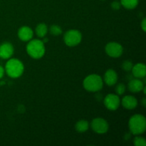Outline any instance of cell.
<instances>
[{
	"label": "cell",
	"instance_id": "7402d4cb",
	"mask_svg": "<svg viewBox=\"0 0 146 146\" xmlns=\"http://www.w3.org/2000/svg\"><path fill=\"white\" fill-rule=\"evenodd\" d=\"M121 2H119V1H113V2L111 3V7H112L113 9L114 10L120 9H121Z\"/></svg>",
	"mask_w": 146,
	"mask_h": 146
},
{
	"label": "cell",
	"instance_id": "ba28073f",
	"mask_svg": "<svg viewBox=\"0 0 146 146\" xmlns=\"http://www.w3.org/2000/svg\"><path fill=\"white\" fill-rule=\"evenodd\" d=\"M104 105L110 111H115L121 104V100L117 94H108L104 98Z\"/></svg>",
	"mask_w": 146,
	"mask_h": 146
},
{
	"label": "cell",
	"instance_id": "44dd1931",
	"mask_svg": "<svg viewBox=\"0 0 146 146\" xmlns=\"http://www.w3.org/2000/svg\"><path fill=\"white\" fill-rule=\"evenodd\" d=\"M125 86L123 84H119L115 87V93L117 95L121 96L125 93Z\"/></svg>",
	"mask_w": 146,
	"mask_h": 146
},
{
	"label": "cell",
	"instance_id": "9c48e42d",
	"mask_svg": "<svg viewBox=\"0 0 146 146\" xmlns=\"http://www.w3.org/2000/svg\"><path fill=\"white\" fill-rule=\"evenodd\" d=\"M14 54V47L9 42H4L0 45V58L8 59Z\"/></svg>",
	"mask_w": 146,
	"mask_h": 146
},
{
	"label": "cell",
	"instance_id": "52a82bcc",
	"mask_svg": "<svg viewBox=\"0 0 146 146\" xmlns=\"http://www.w3.org/2000/svg\"><path fill=\"white\" fill-rule=\"evenodd\" d=\"M105 51L110 57L118 58L122 55L123 48L119 43L112 41L106 44L105 47Z\"/></svg>",
	"mask_w": 146,
	"mask_h": 146
},
{
	"label": "cell",
	"instance_id": "8992f818",
	"mask_svg": "<svg viewBox=\"0 0 146 146\" xmlns=\"http://www.w3.org/2000/svg\"><path fill=\"white\" fill-rule=\"evenodd\" d=\"M91 125L93 131L98 134L106 133L109 129L108 122L102 118H96L93 120Z\"/></svg>",
	"mask_w": 146,
	"mask_h": 146
},
{
	"label": "cell",
	"instance_id": "8fae6325",
	"mask_svg": "<svg viewBox=\"0 0 146 146\" xmlns=\"http://www.w3.org/2000/svg\"><path fill=\"white\" fill-rule=\"evenodd\" d=\"M104 82L109 86H114L118 81V75L113 69H108L104 74Z\"/></svg>",
	"mask_w": 146,
	"mask_h": 146
},
{
	"label": "cell",
	"instance_id": "603a6c76",
	"mask_svg": "<svg viewBox=\"0 0 146 146\" xmlns=\"http://www.w3.org/2000/svg\"><path fill=\"white\" fill-rule=\"evenodd\" d=\"M141 28H142L143 31H146V19H143L141 22Z\"/></svg>",
	"mask_w": 146,
	"mask_h": 146
},
{
	"label": "cell",
	"instance_id": "277c9868",
	"mask_svg": "<svg viewBox=\"0 0 146 146\" xmlns=\"http://www.w3.org/2000/svg\"><path fill=\"white\" fill-rule=\"evenodd\" d=\"M84 88L90 92H97L102 89L104 81L98 74H91L85 78L83 82Z\"/></svg>",
	"mask_w": 146,
	"mask_h": 146
},
{
	"label": "cell",
	"instance_id": "ac0fdd59",
	"mask_svg": "<svg viewBox=\"0 0 146 146\" xmlns=\"http://www.w3.org/2000/svg\"><path fill=\"white\" fill-rule=\"evenodd\" d=\"M50 33L54 36H59L62 33V29L58 25H52L50 27Z\"/></svg>",
	"mask_w": 146,
	"mask_h": 146
},
{
	"label": "cell",
	"instance_id": "2e32d148",
	"mask_svg": "<svg viewBox=\"0 0 146 146\" xmlns=\"http://www.w3.org/2000/svg\"><path fill=\"white\" fill-rule=\"evenodd\" d=\"M89 128V123L86 120H81L76 123V131L78 133H84L88 131Z\"/></svg>",
	"mask_w": 146,
	"mask_h": 146
},
{
	"label": "cell",
	"instance_id": "6da1fadb",
	"mask_svg": "<svg viewBox=\"0 0 146 146\" xmlns=\"http://www.w3.org/2000/svg\"><path fill=\"white\" fill-rule=\"evenodd\" d=\"M130 131L133 135H141L143 133L146 129V119L141 114L133 115L128 122Z\"/></svg>",
	"mask_w": 146,
	"mask_h": 146
},
{
	"label": "cell",
	"instance_id": "ffe728a7",
	"mask_svg": "<svg viewBox=\"0 0 146 146\" xmlns=\"http://www.w3.org/2000/svg\"><path fill=\"white\" fill-rule=\"evenodd\" d=\"M133 66V64L131 62V61H128V60H126V61H124L122 64V68L125 71H131L132 70Z\"/></svg>",
	"mask_w": 146,
	"mask_h": 146
},
{
	"label": "cell",
	"instance_id": "484cf974",
	"mask_svg": "<svg viewBox=\"0 0 146 146\" xmlns=\"http://www.w3.org/2000/svg\"><path fill=\"white\" fill-rule=\"evenodd\" d=\"M48 41V38H44V39H43V42H44V44H45V43H46L47 42V41Z\"/></svg>",
	"mask_w": 146,
	"mask_h": 146
},
{
	"label": "cell",
	"instance_id": "5b68a950",
	"mask_svg": "<svg viewBox=\"0 0 146 146\" xmlns=\"http://www.w3.org/2000/svg\"><path fill=\"white\" fill-rule=\"evenodd\" d=\"M82 35L79 31L76 29L68 30L64 36V41L68 46H76L81 43Z\"/></svg>",
	"mask_w": 146,
	"mask_h": 146
},
{
	"label": "cell",
	"instance_id": "cb8c5ba5",
	"mask_svg": "<svg viewBox=\"0 0 146 146\" xmlns=\"http://www.w3.org/2000/svg\"><path fill=\"white\" fill-rule=\"evenodd\" d=\"M4 72H5V71H4V68H3L1 66H0V79H1L3 76H4Z\"/></svg>",
	"mask_w": 146,
	"mask_h": 146
},
{
	"label": "cell",
	"instance_id": "3957f363",
	"mask_svg": "<svg viewBox=\"0 0 146 146\" xmlns=\"http://www.w3.org/2000/svg\"><path fill=\"white\" fill-rule=\"evenodd\" d=\"M24 64L17 58H11L7 62L5 66L6 73L9 77L13 78H19L24 73Z\"/></svg>",
	"mask_w": 146,
	"mask_h": 146
},
{
	"label": "cell",
	"instance_id": "5bb4252c",
	"mask_svg": "<svg viewBox=\"0 0 146 146\" xmlns=\"http://www.w3.org/2000/svg\"><path fill=\"white\" fill-rule=\"evenodd\" d=\"M128 89L133 93H138L143 90L144 87V84L139 78H134L130 81L128 83Z\"/></svg>",
	"mask_w": 146,
	"mask_h": 146
},
{
	"label": "cell",
	"instance_id": "7c38bea8",
	"mask_svg": "<svg viewBox=\"0 0 146 146\" xmlns=\"http://www.w3.org/2000/svg\"><path fill=\"white\" fill-rule=\"evenodd\" d=\"M123 106L128 110H133L135 108L138 106V101L136 98L133 96H125L123 98L121 101Z\"/></svg>",
	"mask_w": 146,
	"mask_h": 146
},
{
	"label": "cell",
	"instance_id": "e0dca14e",
	"mask_svg": "<svg viewBox=\"0 0 146 146\" xmlns=\"http://www.w3.org/2000/svg\"><path fill=\"white\" fill-rule=\"evenodd\" d=\"M121 4L127 9H133L138 6V0H121Z\"/></svg>",
	"mask_w": 146,
	"mask_h": 146
},
{
	"label": "cell",
	"instance_id": "9a60e30c",
	"mask_svg": "<svg viewBox=\"0 0 146 146\" xmlns=\"http://www.w3.org/2000/svg\"><path fill=\"white\" fill-rule=\"evenodd\" d=\"M35 32L36 34L38 36V37H39V38H44L46 35L47 32H48V27L44 23H41V24H38L36 26Z\"/></svg>",
	"mask_w": 146,
	"mask_h": 146
},
{
	"label": "cell",
	"instance_id": "4fadbf2b",
	"mask_svg": "<svg viewBox=\"0 0 146 146\" xmlns=\"http://www.w3.org/2000/svg\"><path fill=\"white\" fill-rule=\"evenodd\" d=\"M132 74L134 77L137 78H145L146 75V66L144 64L138 63V64L133 65L132 68Z\"/></svg>",
	"mask_w": 146,
	"mask_h": 146
},
{
	"label": "cell",
	"instance_id": "30bf717a",
	"mask_svg": "<svg viewBox=\"0 0 146 146\" xmlns=\"http://www.w3.org/2000/svg\"><path fill=\"white\" fill-rule=\"evenodd\" d=\"M34 32L30 27L24 26L21 27L18 31V36L20 40L23 41H28L32 38Z\"/></svg>",
	"mask_w": 146,
	"mask_h": 146
},
{
	"label": "cell",
	"instance_id": "d4e9b609",
	"mask_svg": "<svg viewBox=\"0 0 146 146\" xmlns=\"http://www.w3.org/2000/svg\"><path fill=\"white\" fill-rule=\"evenodd\" d=\"M143 106L145 107V106H146V99L145 98H143Z\"/></svg>",
	"mask_w": 146,
	"mask_h": 146
},
{
	"label": "cell",
	"instance_id": "d6986e66",
	"mask_svg": "<svg viewBox=\"0 0 146 146\" xmlns=\"http://www.w3.org/2000/svg\"><path fill=\"white\" fill-rule=\"evenodd\" d=\"M133 143L134 145L136 146H145L146 141L145 138H143V137L136 136L134 138Z\"/></svg>",
	"mask_w": 146,
	"mask_h": 146
},
{
	"label": "cell",
	"instance_id": "7a4b0ae2",
	"mask_svg": "<svg viewBox=\"0 0 146 146\" xmlns=\"http://www.w3.org/2000/svg\"><path fill=\"white\" fill-rule=\"evenodd\" d=\"M45 45L41 40L33 39L27 46V54L34 59L42 58L45 54Z\"/></svg>",
	"mask_w": 146,
	"mask_h": 146
}]
</instances>
